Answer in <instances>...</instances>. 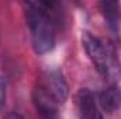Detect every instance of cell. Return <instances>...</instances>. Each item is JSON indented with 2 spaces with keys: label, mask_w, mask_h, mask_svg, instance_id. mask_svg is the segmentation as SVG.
<instances>
[{
  "label": "cell",
  "mask_w": 121,
  "mask_h": 119,
  "mask_svg": "<svg viewBox=\"0 0 121 119\" xmlns=\"http://www.w3.org/2000/svg\"><path fill=\"white\" fill-rule=\"evenodd\" d=\"M56 3H27L26 17L31 31L35 53L44 55L54 49L56 41Z\"/></svg>",
  "instance_id": "6da1fadb"
},
{
  "label": "cell",
  "mask_w": 121,
  "mask_h": 119,
  "mask_svg": "<svg viewBox=\"0 0 121 119\" xmlns=\"http://www.w3.org/2000/svg\"><path fill=\"white\" fill-rule=\"evenodd\" d=\"M82 44L96 70L106 80L113 83L118 81L121 77V66L113 46L87 31L82 34Z\"/></svg>",
  "instance_id": "7a4b0ae2"
},
{
  "label": "cell",
  "mask_w": 121,
  "mask_h": 119,
  "mask_svg": "<svg viewBox=\"0 0 121 119\" xmlns=\"http://www.w3.org/2000/svg\"><path fill=\"white\" fill-rule=\"evenodd\" d=\"M44 88L54 98V101L56 104H63L68 98L69 88H68V84H66V80H65L62 71L58 70V69L49 70L47 73Z\"/></svg>",
  "instance_id": "3957f363"
},
{
  "label": "cell",
  "mask_w": 121,
  "mask_h": 119,
  "mask_svg": "<svg viewBox=\"0 0 121 119\" xmlns=\"http://www.w3.org/2000/svg\"><path fill=\"white\" fill-rule=\"evenodd\" d=\"M78 105H79V116L80 119H99L96 98L93 92L87 88H83L78 94Z\"/></svg>",
  "instance_id": "277c9868"
},
{
  "label": "cell",
  "mask_w": 121,
  "mask_h": 119,
  "mask_svg": "<svg viewBox=\"0 0 121 119\" xmlns=\"http://www.w3.org/2000/svg\"><path fill=\"white\" fill-rule=\"evenodd\" d=\"M99 102L106 114H111L121 105V90L118 86L111 84L99 94Z\"/></svg>",
  "instance_id": "5b68a950"
},
{
  "label": "cell",
  "mask_w": 121,
  "mask_h": 119,
  "mask_svg": "<svg viewBox=\"0 0 121 119\" xmlns=\"http://www.w3.org/2000/svg\"><path fill=\"white\" fill-rule=\"evenodd\" d=\"M100 10L103 17L107 21V25L113 32H118L121 21V13H120V4L117 1H101L100 3Z\"/></svg>",
  "instance_id": "8992f818"
},
{
  "label": "cell",
  "mask_w": 121,
  "mask_h": 119,
  "mask_svg": "<svg viewBox=\"0 0 121 119\" xmlns=\"http://www.w3.org/2000/svg\"><path fill=\"white\" fill-rule=\"evenodd\" d=\"M6 95H7V84L6 80L0 76V114L6 107Z\"/></svg>",
  "instance_id": "52a82bcc"
},
{
  "label": "cell",
  "mask_w": 121,
  "mask_h": 119,
  "mask_svg": "<svg viewBox=\"0 0 121 119\" xmlns=\"http://www.w3.org/2000/svg\"><path fill=\"white\" fill-rule=\"evenodd\" d=\"M42 119H58L56 115V111H52V112H45V114H41Z\"/></svg>",
  "instance_id": "ba28073f"
},
{
  "label": "cell",
  "mask_w": 121,
  "mask_h": 119,
  "mask_svg": "<svg viewBox=\"0 0 121 119\" xmlns=\"http://www.w3.org/2000/svg\"><path fill=\"white\" fill-rule=\"evenodd\" d=\"M4 119H24V118H23L20 114H16V112H13V114H9V115H7Z\"/></svg>",
  "instance_id": "9c48e42d"
}]
</instances>
